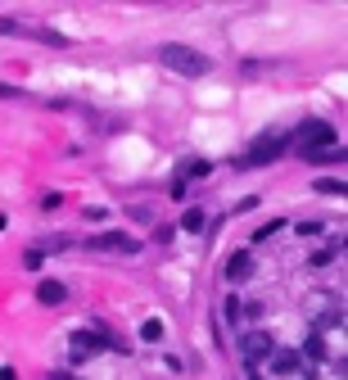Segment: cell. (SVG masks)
<instances>
[{
	"mask_svg": "<svg viewBox=\"0 0 348 380\" xmlns=\"http://www.w3.org/2000/svg\"><path fill=\"white\" fill-rule=\"evenodd\" d=\"M307 353H312V358H321V353H326V344H321V335H312V339H307Z\"/></svg>",
	"mask_w": 348,
	"mask_h": 380,
	"instance_id": "cell-14",
	"label": "cell"
},
{
	"mask_svg": "<svg viewBox=\"0 0 348 380\" xmlns=\"http://www.w3.org/2000/svg\"><path fill=\"white\" fill-rule=\"evenodd\" d=\"M140 339H163V321H159V317L140 321Z\"/></svg>",
	"mask_w": 348,
	"mask_h": 380,
	"instance_id": "cell-11",
	"label": "cell"
},
{
	"mask_svg": "<svg viewBox=\"0 0 348 380\" xmlns=\"http://www.w3.org/2000/svg\"><path fill=\"white\" fill-rule=\"evenodd\" d=\"M0 380H18V376H14V367H0Z\"/></svg>",
	"mask_w": 348,
	"mask_h": 380,
	"instance_id": "cell-17",
	"label": "cell"
},
{
	"mask_svg": "<svg viewBox=\"0 0 348 380\" xmlns=\"http://www.w3.org/2000/svg\"><path fill=\"white\" fill-rule=\"evenodd\" d=\"M298 140H303V149L312 154V149H321V145H331V140H335V127H331V122H321V118H312V122H303Z\"/></svg>",
	"mask_w": 348,
	"mask_h": 380,
	"instance_id": "cell-3",
	"label": "cell"
},
{
	"mask_svg": "<svg viewBox=\"0 0 348 380\" xmlns=\"http://www.w3.org/2000/svg\"><path fill=\"white\" fill-rule=\"evenodd\" d=\"M100 349H104V339L91 335V330H77V335H73V358H77V363L91 358V353H100Z\"/></svg>",
	"mask_w": 348,
	"mask_h": 380,
	"instance_id": "cell-4",
	"label": "cell"
},
{
	"mask_svg": "<svg viewBox=\"0 0 348 380\" xmlns=\"http://www.w3.org/2000/svg\"><path fill=\"white\" fill-rule=\"evenodd\" d=\"M181 226H186V231H199V226H204V213H199V208H190V213L181 217Z\"/></svg>",
	"mask_w": 348,
	"mask_h": 380,
	"instance_id": "cell-12",
	"label": "cell"
},
{
	"mask_svg": "<svg viewBox=\"0 0 348 380\" xmlns=\"http://www.w3.org/2000/svg\"><path fill=\"white\" fill-rule=\"evenodd\" d=\"M285 149V136H272V140H254V149H249L245 159H240V168H263V163H272V159Z\"/></svg>",
	"mask_w": 348,
	"mask_h": 380,
	"instance_id": "cell-2",
	"label": "cell"
},
{
	"mask_svg": "<svg viewBox=\"0 0 348 380\" xmlns=\"http://www.w3.org/2000/svg\"><path fill=\"white\" fill-rule=\"evenodd\" d=\"M254 380H258V376H254Z\"/></svg>",
	"mask_w": 348,
	"mask_h": 380,
	"instance_id": "cell-18",
	"label": "cell"
},
{
	"mask_svg": "<svg viewBox=\"0 0 348 380\" xmlns=\"http://www.w3.org/2000/svg\"><path fill=\"white\" fill-rule=\"evenodd\" d=\"M317 190H321V195H344V177H321Z\"/></svg>",
	"mask_w": 348,
	"mask_h": 380,
	"instance_id": "cell-10",
	"label": "cell"
},
{
	"mask_svg": "<svg viewBox=\"0 0 348 380\" xmlns=\"http://www.w3.org/2000/svg\"><path fill=\"white\" fill-rule=\"evenodd\" d=\"M245 353L249 358H267V353H272V335H258V330H254V335L245 339Z\"/></svg>",
	"mask_w": 348,
	"mask_h": 380,
	"instance_id": "cell-8",
	"label": "cell"
},
{
	"mask_svg": "<svg viewBox=\"0 0 348 380\" xmlns=\"http://www.w3.org/2000/svg\"><path fill=\"white\" fill-rule=\"evenodd\" d=\"M14 95H18V91L9 87V82H0V100H14Z\"/></svg>",
	"mask_w": 348,
	"mask_h": 380,
	"instance_id": "cell-15",
	"label": "cell"
},
{
	"mask_svg": "<svg viewBox=\"0 0 348 380\" xmlns=\"http://www.w3.org/2000/svg\"><path fill=\"white\" fill-rule=\"evenodd\" d=\"M91 244H100V249H122V254H136V249H140L136 240H127V235H118V231H109V235H95Z\"/></svg>",
	"mask_w": 348,
	"mask_h": 380,
	"instance_id": "cell-5",
	"label": "cell"
},
{
	"mask_svg": "<svg viewBox=\"0 0 348 380\" xmlns=\"http://www.w3.org/2000/svg\"><path fill=\"white\" fill-rule=\"evenodd\" d=\"M267 358H272V372H294L298 367V353H289V349H272Z\"/></svg>",
	"mask_w": 348,
	"mask_h": 380,
	"instance_id": "cell-9",
	"label": "cell"
},
{
	"mask_svg": "<svg viewBox=\"0 0 348 380\" xmlns=\"http://www.w3.org/2000/svg\"><path fill=\"white\" fill-rule=\"evenodd\" d=\"M245 277H249V254L240 249V254L226 258V281H245Z\"/></svg>",
	"mask_w": 348,
	"mask_h": 380,
	"instance_id": "cell-7",
	"label": "cell"
},
{
	"mask_svg": "<svg viewBox=\"0 0 348 380\" xmlns=\"http://www.w3.org/2000/svg\"><path fill=\"white\" fill-rule=\"evenodd\" d=\"M59 204H64V195H59V190H50V195L41 199V208H45V213H50V208H59Z\"/></svg>",
	"mask_w": 348,
	"mask_h": 380,
	"instance_id": "cell-13",
	"label": "cell"
},
{
	"mask_svg": "<svg viewBox=\"0 0 348 380\" xmlns=\"http://www.w3.org/2000/svg\"><path fill=\"white\" fill-rule=\"evenodd\" d=\"M159 64L172 68V73H181V78H204L208 73V54H199L195 45H177V41L159 45Z\"/></svg>",
	"mask_w": 348,
	"mask_h": 380,
	"instance_id": "cell-1",
	"label": "cell"
},
{
	"mask_svg": "<svg viewBox=\"0 0 348 380\" xmlns=\"http://www.w3.org/2000/svg\"><path fill=\"white\" fill-rule=\"evenodd\" d=\"M0 32H18V23L14 18H0Z\"/></svg>",
	"mask_w": 348,
	"mask_h": 380,
	"instance_id": "cell-16",
	"label": "cell"
},
{
	"mask_svg": "<svg viewBox=\"0 0 348 380\" xmlns=\"http://www.w3.org/2000/svg\"><path fill=\"white\" fill-rule=\"evenodd\" d=\"M36 299L55 308V303H64V299H68V290H64L59 281H41V285H36Z\"/></svg>",
	"mask_w": 348,
	"mask_h": 380,
	"instance_id": "cell-6",
	"label": "cell"
}]
</instances>
